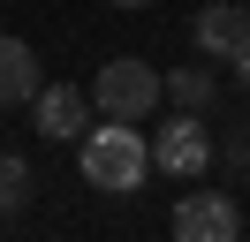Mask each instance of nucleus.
Masks as SVG:
<instances>
[{
  "mask_svg": "<svg viewBox=\"0 0 250 242\" xmlns=\"http://www.w3.org/2000/svg\"><path fill=\"white\" fill-rule=\"evenodd\" d=\"M76 166H83V182L91 189H106V197H129V189H144V174H152V144H144L129 121H91V129L76 136Z\"/></svg>",
  "mask_w": 250,
  "mask_h": 242,
  "instance_id": "f257e3e1",
  "label": "nucleus"
},
{
  "mask_svg": "<svg viewBox=\"0 0 250 242\" xmlns=\"http://www.w3.org/2000/svg\"><path fill=\"white\" fill-rule=\"evenodd\" d=\"M91 106L99 114H114V121H144L159 106V68H144V60H106V68L91 76Z\"/></svg>",
  "mask_w": 250,
  "mask_h": 242,
  "instance_id": "f03ea898",
  "label": "nucleus"
},
{
  "mask_svg": "<svg viewBox=\"0 0 250 242\" xmlns=\"http://www.w3.org/2000/svg\"><path fill=\"white\" fill-rule=\"evenodd\" d=\"M243 235V204L228 189H189L174 204V242H235Z\"/></svg>",
  "mask_w": 250,
  "mask_h": 242,
  "instance_id": "7ed1b4c3",
  "label": "nucleus"
},
{
  "mask_svg": "<svg viewBox=\"0 0 250 242\" xmlns=\"http://www.w3.org/2000/svg\"><path fill=\"white\" fill-rule=\"evenodd\" d=\"M152 166L174 174V182H197L205 166H212V136H205V121H197V114H174L167 129L152 136Z\"/></svg>",
  "mask_w": 250,
  "mask_h": 242,
  "instance_id": "20e7f679",
  "label": "nucleus"
},
{
  "mask_svg": "<svg viewBox=\"0 0 250 242\" xmlns=\"http://www.w3.org/2000/svg\"><path fill=\"white\" fill-rule=\"evenodd\" d=\"M31 114H38V129H46L53 144H76V136L91 129V91H76V83H38L31 91Z\"/></svg>",
  "mask_w": 250,
  "mask_h": 242,
  "instance_id": "39448f33",
  "label": "nucleus"
},
{
  "mask_svg": "<svg viewBox=\"0 0 250 242\" xmlns=\"http://www.w3.org/2000/svg\"><path fill=\"white\" fill-rule=\"evenodd\" d=\"M197 45L220 53V60H235V53L250 45V8H235V0H205V8H197Z\"/></svg>",
  "mask_w": 250,
  "mask_h": 242,
  "instance_id": "423d86ee",
  "label": "nucleus"
},
{
  "mask_svg": "<svg viewBox=\"0 0 250 242\" xmlns=\"http://www.w3.org/2000/svg\"><path fill=\"white\" fill-rule=\"evenodd\" d=\"M38 83H46V76H38V53L23 38H0V106H31Z\"/></svg>",
  "mask_w": 250,
  "mask_h": 242,
  "instance_id": "0eeeda50",
  "label": "nucleus"
},
{
  "mask_svg": "<svg viewBox=\"0 0 250 242\" xmlns=\"http://www.w3.org/2000/svg\"><path fill=\"white\" fill-rule=\"evenodd\" d=\"M31 189H38L31 159H23V151H0V220H16V212L31 204Z\"/></svg>",
  "mask_w": 250,
  "mask_h": 242,
  "instance_id": "6e6552de",
  "label": "nucleus"
},
{
  "mask_svg": "<svg viewBox=\"0 0 250 242\" xmlns=\"http://www.w3.org/2000/svg\"><path fill=\"white\" fill-rule=\"evenodd\" d=\"M159 99H174L182 114H197V106L212 99V76L205 68H174V76H159Z\"/></svg>",
  "mask_w": 250,
  "mask_h": 242,
  "instance_id": "1a4fd4ad",
  "label": "nucleus"
},
{
  "mask_svg": "<svg viewBox=\"0 0 250 242\" xmlns=\"http://www.w3.org/2000/svg\"><path fill=\"white\" fill-rule=\"evenodd\" d=\"M228 76H243V83H250V45H243V53L228 60Z\"/></svg>",
  "mask_w": 250,
  "mask_h": 242,
  "instance_id": "9d476101",
  "label": "nucleus"
},
{
  "mask_svg": "<svg viewBox=\"0 0 250 242\" xmlns=\"http://www.w3.org/2000/svg\"><path fill=\"white\" fill-rule=\"evenodd\" d=\"M122 8H152V0H122Z\"/></svg>",
  "mask_w": 250,
  "mask_h": 242,
  "instance_id": "9b49d317",
  "label": "nucleus"
}]
</instances>
